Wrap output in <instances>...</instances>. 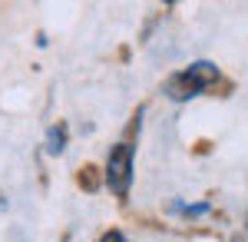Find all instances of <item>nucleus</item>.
Masks as SVG:
<instances>
[{
    "mask_svg": "<svg viewBox=\"0 0 248 242\" xmlns=\"http://www.w3.org/2000/svg\"><path fill=\"white\" fill-rule=\"evenodd\" d=\"M215 83H218V67L209 63V60H199V63H192L189 70L169 76L166 96L175 100V103H182V100H192V96H199V93H209Z\"/></svg>",
    "mask_w": 248,
    "mask_h": 242,
    "instance_id": "1",
    "label": "nucleus"
},
{
    "mask_svg": "<svg viewBox=\"0 0 248 242\" xmlns=\"http://www.w3.org/2000/svg\"><path fill=\"white\" fill-rule=\"evenodd\" d=\"M106 186L113 189L119 199L129 196V186H133V146L129 143H116L109 149V159H106Z\"/></svg>",
    "mask_w": 248,
    "mask_h": 242,
    "instance_id": "2",
    "label": "nucleus"
},
{
    "mask_svg": "<svg viewBox=\"0 0 248 242\" xmlns=\"http://www.w3.org/2000/svg\"><path fill=\"white\" fill-rule=\"evenodd\" d=\"M63 146H66V126L60 123V126H53L46 133V149L50 153H63Z\"/></svg>",
    "mask_w": 248,
    "mask_h": 242,
    "instance_id": "3",
    "label": "nucleus"
},
{
    "mask_svg": "<svg viewBox=\"0 0 248 242\" xmlns=\"http://www.w3.org/2000/svg\"><path fill=\"white\" fill-rule=\"evenodd\" d=\"M179 212H186V216H202V212H209V203H199V206H175Z\"/></svg>",
    "mask_w": 248,
    "mask_h": 242,
    "instance_id": "4",
    "label": "nucleus"
},
{
    "mask_svg": "<svg viewBox=\"0 0 248 242\" xmlns=\"http://www.w3.org/2000/svg\"><path fill=\"white\" fill-rule=\"evenodd\" d=\"M79 183H86V189H96V186H99V183H96V169L86 166V169H83V176H79Z\"/></svg>",
    "mask_w": 248,
    "mask_h": 242,
    "instance_id": "5",
    "label": "nucleus"
},
{
    "mask_svg": "<svg viewBox=\"0 0 248 242\" xmlns=\"http://www.w3.org/2000/svg\"><path fill=\"white\" fill-rule=\"evenodd\" d=\"M99 242H129V239H126L119 229H109V232H103V239H99Z\"/></svg>",
    "mask_w": 248,
    "mask_h": 242,
    "instance_id": "6",
    "label": "nucleus"
},
{
    "mask_svg": "<svg viewBox=\"0 0 248 242\" xmlns=\"http://www.w3.org/2000/svg\"><path fill=\"white\" fill-rule=\"evenodd\" d=\"M0 209H7V199H0Z\"/></svg>",
    "mask_w": 248,
    "mask_h": 242,
    "instance_id": "7",
    "label": "nucleus"
}]
</instances>
